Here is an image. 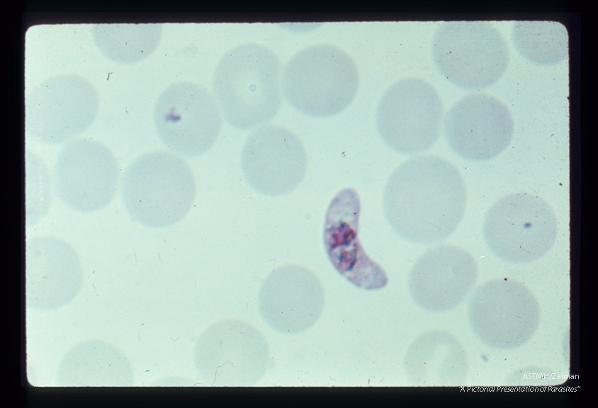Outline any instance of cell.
I'll list each match as a JSON object with an SVG mask.
<instances>
[{
	"label": "cell",
	"mask_w": 598,
	"mask_h": 408,
	"mask_svg": "<svg viewBox=\"0 0 598 408\" xmlns=\"http://www.w3.org/2000/svg\"><path fill=\"white\" fill-rule=\"evenodd\" d=\"M359 86L355 61L334 45L316 44L295 53L281 74V88L290 106L312 118H328L344 110Z\"/></svg>",
	"instance_id": "277c9868"
},
{
	"label": "cell",
	"mask_w": 598,
	"mask_h": 408,
	"mask_svg": "<svg viewBox=\"0 0 598 408\" xmlns=\"http://www.w3.org/2000/svg\"><path fill=\"white\" fill-rule=\"evenodd\" d=\"M467 191L458 169L446 159L424 154L401 164L383 195L387 222L402 239L428 245L445 240L458 227Z\"/></svg>",
	"instance_id": "6da1fadb"
},
{
	"label": "cell",
	"mask_w": 598,
	"mask_h": 408,
	"mask_svg": "<svg viewBox=\"0 0 598 408\" xmlns=\"http://www.w3.org/2000/svg\"><path fill=\"white\" fill-rule=\"evenodd\" d=\"M120 193L128 212L135 221L152 228H164L188 212L196 185L182 158L159 150L140 155L128 166Z\"/></svg>",
	"instance_id": "3957f363"
},
{
	"label": "cell",
	"mask_w": 598,
	"mask_h": 408,
	"mask_svg": "<svg viewBox=\"0 0 598 408\" xmlns=\"http://www.w3.org/2000/svg\"><path fill=\"white\" fill-rule=\"evenodd\" d=\"M259 307L264 322L273 329L298 332L319 317L324 303L322 285L307 268L286 265L274 269L263 283Z\"/></svg>",
	"instance_id": "e0dca14e"
},
{
	"label": "cell",
	"mask_w": 598,
	"mask_h": 408,
	"mask_svg": "<svg viewBox=\"0 0 598 408\" xmlns=\"http://www.w3.org/2000/svg\"><path fill=\"white\" fill-rule=\"evenodd\" d=\"M511 39L518 53L529 62L553 66L568 57V35L564 25L550 21H517Z\"/></svg>",
	"instance_id": "d6986e66"
},
{
	"label": "cell",
	"mask_w": 598,
	"mask_h": 408,
	"mask_svg": "<svg viewBox=\"0 0 598 408\" xmlns=\"http://www.w3.org/2000/svg\"><path fill=\"white\" fill-rule=\"evenodd\" d=\"M470 328L479 341L496 350H512L528 342L541 317L538 300L523 283L490 280L473 292L468 305Z\"/></svg>",
	"instance_id": "ba28073f"
},
{
	"label": "cell",
	"mask_w": 598,
	"mask_h": 408,
	"mask_svg": "<svg viewBox=\"0 0 598 408\" xmlns=\"http://www.w3.org/2000/svg\"><path fill=\"white\" fill-rule=\"evenodd\" d=\"M439 73L461 89L479 91L494 85L506 71L509 52L500 32L480 21L443 23L431 44Z\"/></svg>",
	"instance_id": "5b68a950"
},
{
	"label": "cell",
	"mask_w": 598,
	"mask_h": 408,
	"mask_svg": "<svg viewBox=\"0 0 598 408\" xmlns=\"http://www.w3.org/2000/svg\"><path fill=\"white\" fill-rule=\"evenodd\" d=\"M360 211L359 196L354 189L346 188L338 192L326 212L324 245L329 261L342 276L359 288L379 290L388 279L359 242Z\"/></svg>",
	"instance_id": "2e32d148"
},
{
	"label": "cell",
	"mask_w": 598,
	"mask_h": 408,
	"mask_svg": "<svg viewBox=\"0 0 598 408\" xmlns=\"http://www.w3.org/2000/svg\"><path fill=\"white\" fill-rule=\"evenodd\" d=\"M269 350L261 334L236 320L215 322L201 334L194 348L196 368L213 386L249 385L266 372Z\"/></svg>",
	"instance_id": "9c48e42d"
},
{
	"label": "cell",
	"mask_w": 598,
	"mask_h": 408,
	"mask_svg": "<svg viewBox=\"0 0 598 408\" xmlns=\"http://www.w3.org/2000/svg\"><path fill=\"white\" fill-rule=\"evenodd\" d=\"M153 116L161 141L188 157L208 152L222 126L220 111L213 96L202 86L187 81L175 83L159 95Z\"/></svg>",
	"instance_id": "30bf717a"
},
{
	"label": "cell",
	"mask_w": 598,
	"mask_h": 408,
	"mask_svg": "<svg viewBox=\"0 0 598 408\" xmlns=\"http://www.w3.org/2000/svg\"><path fill=\"white\" fill-rule=\"evenodd\" d=\"M307 164L300 140L278 125H263L252 132L242 150L244 178L252 188L266 196H281L293 191L304 178Z\"/></svg>",
	"instance_id": "5bb4252c"
},
{
	"label": "cell",
	"mask_w": 598,
	"mask_h": 408,
	"mask_svg": "<svg viewBox=\"0 0 598 408\" xmlns=\"http://www.w3.org/2000/svg\"><path fill=\"white\" fill-rule=\"evenodd\" d=\"M95 35L98 46L107 57L120 63H133L150 55L161 38V24L99 25Z\"/></svg>",
	"instance_id": "ffe728a7"
},
{
	"label": "cell",
	"mask_w": 598,
	"mask_h": 408,
	"mask_svg": "<svg viewBox=\"0 0 598 408\" xmlns=\"http://www.w3.org/2000/svg\"><path fill=\"white\" fill-rule=\"evenodd\" d=\"M119 178L118 162L103 144L91 139L70 141L53 169L56 195L68 208L92 212L113 200Z\"/></svg>",
	"instance_id": "8fae6325"
},
{
	"label": "cell",
	"mask_w": 598,
	"mask_h": 408,
	"mask_svg": "<svg viewBox=\"0 0 598 408\" xmlns=\"http://www.w3.org/2000/svg\"><path fill=\"white\" fill-rule=\"evenodd\" d=\"M443 118L439 94L429 82L418 77L393 84L376 110L377 130L384 143L406 155L426 152L436 143Z\"/></svg>",
	"instance_id": "52a82bcc"
},
{
	"label": "cell",
	"mask_w": 598,
	"mask_h": 408,
	"mask_svg": "<svg viewBox=\"0 0 598 408\" xmlns=\"http://www.w3.org/2000/svg\"><path fill=\"white\" fill-rule=\"evenodd\" d=\"M468 361L459 341L443 330L426 332L408 348L404 367L415 386H461L468 373Z\"/></svg>",
	"instance_id": "ac0fdd59"
},
{
	"label": "cell",
	"mask_w": 598,
	"mask_h": 408,
	"mask_svg": "<svg viewBox=\"0 0 598 408\" xmlns=\"http://www.w3.org/2000/svg\"><path fill=\"white\" fill-rule=\"evenodd\" d=\"M96 91L77 76H60L40 84L26 100V126L35 140L62 144L86 131L98 108Z\"/></svg>",
	"instance_id": "7c38bea8"
},
{
	"label": "cell",
	"mask_w": 598,
	"mask_h": 408,
	"mask_svg": "<svg viewBox=\"0 0 598 408\" xmlns=\"http://www.w3.org/2000/svg\"><path fill=\"white\" fill-rule=\"evenodd\" d=\"M443 132L451 149L470 162L495 158L509 146L514 122L508 108L484 93L459 99L443 118Z\"/></svg>",
	"instance_id": "4fadbf2b"
},
{
	"label": "cell",
	"mask_w": 598,
	"mask_h": 408,
	"mask_svg": "<svg viewBox=\"0 0 598 408\" xmlns=\"http://www.w3.org/2000/svg\"><path fill=\"white\" fill-rule=\"evenodd\" d=\"M281 74L278 57L264 45L246 43L227 51L212 81L227 122L243 130L269 122L281 106Z\"/></svg>",
	"instance_id": "7a4b0ae2"
},
{
	"label": "cell",
	"mask_w": 598,
	"mask_h": 408,
	"mask_svg": "<svg viewBox=\"0 0 598 408\" xmlns=\"http://www.w3.org/2000/svg\"><path fill=\"white\" fill-rule=\"evenodd\" d=\"M483 233L487 246L496 257L512 264H528L552 248L558 222L553 209L541 197L511 193L487 210Z\"/></svg>",
	"instance_id": "8992f818"
},
{
	"label": "cell",
	"mask_w": 598,
	"mask_h": 408,
	"mask_svg": "<svg viewBox=\"0 0 598 408\" xmlns=\"http://www.w3.org/2000/svg\"><path fill=\"white\" fill-rule=\"evenodd\" d=\"M477 277L478 266L469 251L441 244L429 249L416 261L409 273L408 288L419 307L446 312L468 298Z\"/></svg>",
	"instance_id": "9a60e30c"
}]
</instances>
